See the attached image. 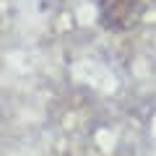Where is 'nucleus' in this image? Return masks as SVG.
<instances>
[{"mask_svg":"<svg viewBox=\"0 0 156 156\" xmlns=\"http://www.w3.org/2000/svg\"><path fill=\"white\" fill-rule=\"evenodd\" d=\"M143 16V0H99V23L107 31H130Z\"/></svg>","mask_w":156,"mask_h":156,"instance_id":"1","label":"nucleus"}]
</instances>
